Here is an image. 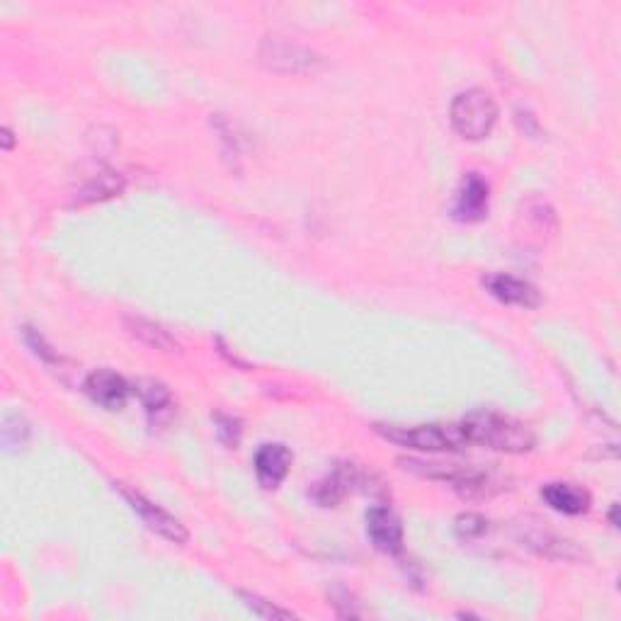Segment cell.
Returning <instances> with one entry per match:
<instances>
[{"mask_svg":"<svg viewBox=\"0 0 621 621\" xmlns=\"http://www.w3.org/2000/svg\"><path fill=\"white\" fill-rule=\"evenodd\" d=\"M469 444H483V447L495 449L505 454H527L537 447V435L529 425L510 415H498L491 410H478V413L466 415L464 423L459 425Z\"/></svg>","mask_w":621,"mask_h":621,"instance_id":"cell-1","label":"cell"},{"mask_svg":"<svg viewBox=\"0 0 621 621\" xmlns=\"http://www.w3.org/2000/svg\"><path fill=\"white\" fill-rule=\"evenodd\" d=\"M449 119L461 139L481 141L491 134L495 122H498V105L486 90L471 88L454 98Z\"/></svg>","mask_w":621,"mask_h":621,"instance_id":"cell-2","label":"cell"},{"mask_svg":"<svg viewBox=\"0 0 621 621\" xmlns=\"http://www.w3.org/2000/svg\"><path fill=\"white\" fill-rule=\"evenodd\" d=\"M376 432L384 440L418 452H459L469 444L459 425H376Z\"/></svg>","mask_w":621,"mask_h":621,"instance_id":"cell-3","label":"cell"},{"mask_svg":"<svg viewBox=\"0 0 621 621\" xmlns=\"http://www.w3.org/2000/svg\"><path fill=\"white\" fill-rule=\"evenodd\" d=\"M401 466L410 474L420 478H430V481L449 483L454 491L461 495H486L491 488V476L483 474L481 469L474 466H454V464H432V461H418V459H401Z\"/></svg>","mask_w":621,"mask_h":621,"instance_id":"cell-4","label":"cell"},{"mask_svg":"<svg viewBox=\"0 0 621 621\" xmlns=\"http://www.w3.org/2000/svg\"><path fill=\"white\" fill-rule=\"evenodd\" d=\"M260 64L275 73H311L321 66V56L304 44L284 37H265L260 42Z\"/></svg>","mask_w":621,"mask_h":621,"instance_id":"cell-5","label":"cell"},{"mask_svg":"<svg viewBox=\"0 0 621 621\" xmlns=\"http://www.w3.org/2000/svg\"><path fill=\"white\" fill-rule=\"evenodd\" d=\"M119 491H122L124 500H127V503L131 505V510L139 512V517L148 524V529H151V532H156L158 537L168 539L170 544H187L190 534H187L185 524H182L178 517H173L168 510H163L161 505H156L153 500H148L146 495L134 491V488L119 486Z\"/></svg>","mask_w":621,"mask_h":621,"instance_id":"cell-6","label":"cell"},{"mask_svg":"<svg viewBox=\"0 0 621 621\" xmlns=\"http://www.w3.org/2000/svg\"><path fill=\"white\" fill-rule=\"evenodd\" d=\"M491 207V187L478 173H466L454 197L452 216L461 224H476L488 216Z\"/></svg>","mask_w":621,"mask_h":621,"instance_id":"cell-7","label":"cell"},{"mask_svg":"<svg viewBox=\"0 0 621 621\" xmlns=\"http://www.w3.org/2000/svg\"><path fill=\"white\" fill-rule=\"evenodd\" d=\"M483 287L505 306H520V309H537V306H541L539 289L520 277L503 275V272L500 275H488L483 279Z\"/></svg>","mask_w":621,"mask_h":621,"instance_id":"cell-8","label":"cell"},{"mask_svg":"<svg viewBox=\"0 0 621 621\" xmlns=\"http://www.w3.org/2000/svg\"><path fill=\"white\" fill-rule=\"evenodd\" d=\"M85 393L98 406L107 410H119L127 403L131 386L122 374L112 372V369H98V372L88 374V379H85Z\"/></svg>","mask_w":621,"mask_h":621,"instance_id":"cell-9","label":"cell"},{"mask_svg":"<svg viewBox=\"0 0 621 621\" xmlns=\"http://www.w3.org/2000/svg\"><path fill=\"white\" fill-rule=\"evenodd\" d=\"M367 534L384 554L396 556L403 551V527L389 507H372L367 512Z\"/></svg>","mask_w":621,"mask_h":621,"instance_id":"cell-10","label":"cell"},{"mask_svg":"<svg viewBox=\"0 0 621 621\" xmlns=\"http://www.w3.org/2000/svg\"><path fill=\"white\" fill-rule=\"evenodd\" d=\"M292 469V452L284 444H262L255 454V476L260 486L272 491L284 481Z\"/></svg>","mask_w":621,"mask_h":621,"instance_id":"cell-11","label":"cell"},{"mask_svg":"<svg viewBox=\"0 0 621 621\" xmlns=\"http://www.w3.org/2000/svg\"><path fill=\"white\" fill-rule=\"evenodd\" d=\"M541 498L549 507H554L556 512L563 515H585L590 510V493L583 488L573 486V483H546L541 488Z\"/></svg>","mask_w":621,"mask_h":621,"instance_id":"cell-12","label":"cell"},{"mask_svg":"<svg viewBox=\"0 0 621 621\" xmlns=\"http://www.w3.org/2000/svg\"><path fill=\"white\" fill-rule=\"evenodd\" d=\"M522 541L529 546V549L537 551L539 556L546 558H566V561H571V558L580 556V549L575 546V541L558 537V534L549 532V529L541 527L522 529Z\"/></svg>","mask_w":621,"mask_h":621,"instance_id":"cell-13","label":"cell"},{"mask_svg":"<svg viewBox=\"0 0 621 621\" xmlns=\"http://www.w3.org/2000/svg\"><path fill=\"white\" fill-rule=\"evenodd\" d=\"M357 483H360V478H357L355 471L347 469V466H340L338 471H333V474L323 478V481H318L316 486L311 488L309 498L318 507H335L347 493H350L352 486H357Z\"/></svg>","mask_w":621,"mask_h":621,"instance_id":"cell-14","label":"cell"},{"mask_svg":"<svg viewBox=\"0 0 621 621\" xmlns=\"http://www.w3.org/2000/svg\"><path fill=\"white\" fill-rule=\"evenodd\" d=\"M124 326H127V330L131 335H134L139 343H144L151 347V350H161V352H178L180 347L178 343L173 340V335L168 333V330H163L158 323L153 321H146V318H139V316H127L124 318Z\"/></svg>","mask_w":621,"mask_h":621,"instance_id":"cell-15","label":"cell"},{"mask_svg":"<svg viewBox=\"0 0 621 621\" xmlns=\"http://www.w3.org/2000/svg\"><path fill=\"white\" fill-rule=\"evenodd\" d=\"M124 178L115 170H102L100 175L90 178L81 190L76 192V204H95V202H105V199L117 197L119 192L124 190Z\"/></svg>","mask_w":621,"mask_h":621,"instance_id":"cell-16","label":"cell"},{"mask_svg":"<svg viewBox=\"0 0 621 621\" xmlns=\"http://www.w3.org/2000/svg\"><path fill=\"white\" fill-rule=\"evenodd\" d=\"M134 391L139 393V398L144 401L148 413H161V410L170 406V391L165 389L161 381L141 379V381H136Z\"/></svg>","mask_w":621,"mask_h":621,"instance_id":"cell-17","label":"cell"},{"mask_svg":"<svg viewBox=\"0 0 621 621\" xmlns=\"http://www.w3.org/2000/svg\"><path fill=\"white\" fill-rule=\"evenodd\" d=\"M238 597H241L243 605H246L250 612L260 619H294V614L289 612V609L272 605L270 600H262L260 595H253V592L238 590Z\"/></svg>","mask_w":621,"mask_h":621,"instance_id":"cell-18","label":"cell"},{"mask_svg":"<svg viewBox=\"0 0 621 621\" xmlns=\"http://www.w3.org/2000/svg\"><path fill=\"white\" fill-rule=\"evenodd\" d=\"M0 432H3V444L8 449L25 447V442L30 440V425H27V420L22 415H5Z\"/></svg>","mask_w":621,"mask_h":621,"instance_id":"cell-19","label":"cell"},{"mask_svg":"<svg viewBox=\"0 0 621 621\" xmlns=\"http://www.w3.org/2000/svg\"><path fill=\"white\" fill-rule=\"evenodd\" d=\"M486 532H488V522L483 520L481 515H474V512H466V515H461L457 520V534L464 541L481 539Z\"/></svg>","mask_w":621,"mask_h":621,"instance_id":"cell-20","label":"cell"},{"mask_svg":"<svg viewBox=\"0 0 621 621\" xmlns=\"http://www.w3.org/2000/svg\"><path fill=\"white\" fill-rule=\"evenodd\" d=\"M241 423L231 415H216V435L219 440L226 444V447H236L238 440H241Z\"/></svg>","mask_w":621,"mask_h":621,"instance_id":"cell-21","label":"cell"},{"mask_svg":"<svg viewBox=\"0 0 621 621\" xmlns=\"http://www.w3.org/2000/svg\"><path fill=\"white\" fill-rule=\"evenodd\" d=\"M25 338H27V343H30L32 350L37 352L39 357H42V360H47V362L56 360V355H54V352H51V347H49L47 343H44V338L37 333V330L27 328V330H25Z\"/></svg>","mask_w":621,"mask_h":621,"instance_id":"cell-22","label":"cell"},{"mask_svg":"<svg viewBox=\"0 0 621 621\" xmlns=\"http://www.w3.org/2000/svg\"><path fill=\"white\" fill-rule=\"evenodd\" d=\"M0 141H3V151H13L15 139H13V131H10L8 127L3 129V136H0Z\"/></svg>","mask_w":621,"mask_h":621,"instance_id":"cell-23","label":"cell"},{"mask_svg":"<svg viewBox=\"0 0 621 621\" xmlns=\"http://www.w3.org/2000/svg\"><path fill=\"white\" fill-rule=\"evenodd\" d=\"M617 512H619V505H614V507H612V512H609V520H612L614 527H619V517H617Z\"/></svg>","mask_w":621,"mask_h":621,"instance_id":"cell-24","label":"cell"}]
</instances>
